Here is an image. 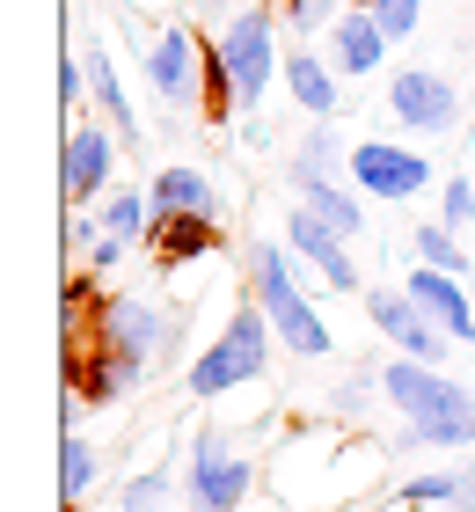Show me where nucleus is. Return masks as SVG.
<instances>
[{"instance_id":"1","label":"nucleus","mask_w":475,"mask_h":512,"mask_svg":"<svg viewBox=\"0 0 475 512\" xmlns=\"http://www.w3.org/2000/svg\"><path fill=\"white\" fill-rule=\"evenodd\" d=\"M249 286H256V308L271 315V330H278V344L293 359H329V322H322V308L307 300V286H300V271H293V249L285 242H249Z\"/></svg>"},{"instance_id":"2","label":"nucleus","mask_w":475,"mask_h":512,"mask_svg":"<svg viewBox=\"0 0 475 512\" xmlns=\"http://www.w3.org/2000/svg\"><path fill=\"white\" fill-rule=\"evenodd\" d=\"M271 315L264 308H234L227 315V330L205 344L198 359H190V395H234V388H256L264 381V366H271Z\"/></svg>"},{"instance_id":"3","label":"nucleus","mask_w":475,"mask_h":512,"mask_svg":"<svg viewBox=\"0 0 475 512\" xmlns=\"http://www.w3.org/2000/svg\"><path fill=\"white\" fill-rule=\"evenodd\" d=\"M220 59H227V74H234V96H242V110H264V88L285 81V59H278V15L264 8V0L227 15Z\"/></svg>"},{"instance_id":"4","label":"nucleus","mask_w":475,"mask_h":512,"mask_svg":"<svg viewBox=\"0 0 475 512\" xmlns=\"http://www.w3.org/2000/svg\"><path fill=\"white\" fill-rule=\"evenodd\" d=\"M256 491V461H242L220 432L190 439V469H183V505L190 512H242Z\"/></svg>"},{"instance_id":"5","label":"nucleus","mask_w":475,"mask_h":512,"mask_svg":"<svg viewBox=\"0 0 475 512\" xmlns=\"http://www.w3.org/2000/svg\"><path fill=\"white\" fill-rule=\"evenodd\" d=\"M351 191H366L380 205L424 198L432 191V154L402 147V139H359V147H351Z\"/></svg>"},{"instance_id":"6","label":"nucleus","mask_w":475,"mask_h":512,"mask_svg":"<svg viewBox=\"0 0 475 512\" xmlns=\"http://www.w3.org/2000/svg\"><path fill=\"white\" fill-rule=\"evenodd\" d=\"M139 66H147L154 96L169 103V110H190V103L205 96V44L190 37V30H154V37H139Z\"/></svg>"},{"instance_id":"7","label":"nucleus","mask_w":475,"mask_h":512,"mask_svg":"<svg viewBox=\"0 0 475 512\" xmlns=\"http://www.w3.org/2000/svg\"><path fill=\"white\" fill-rule=\"evenodd\" d=\"M285 249L300 256L307 271L322 278L329 293H366V271L351 264V249H344V235L337 227H329L315 205H293V213H285Z\"/></svg>"},{"instance_id":"8","label":"nucleus","mask_w":475,"mask_h":512,"mask_svg":"<svg viewBox=\"0 0 475 512\" xmlns=\"http://www.w3.org/2000/svg\"><path fill=\"white\" fill-rule=\"evenodd\" d=\"M388 118L402 125V132H454L461 125V88L446 81V74H432V66H402V74L388 81Z\"/></svg>"},{"instance_id":"9","label":"nucleus","mask_w":475,"mask_h":512,"mask_svg":"<svg viewBox=\"0 0 475 512\" xmlns=\"http://www.w3.org/2000/svg\"><path fill=\"white\" fill-rule=\"evenodd\" d=\"M366 315H373V330L388 337L395 352H410V359H424V366H439L446 344H454L432 315H424V300H417L410 286H373V293H366Z\"/></svg>"},{"instance_id":"10","label":"nucleus","mask_w":475,"mask_h":512,"mask_svg":"<svg viewBox=\"0 0 475 512\" xmlns=\"http://www.w3.org/2000/svg\"><path fill=\"white\" fill-rule=\"evenodd\" d=\"M95 344H110V352L154 366L161 352H176V330H169V315H161L154 300L125 293V300H103V308H95Z\"/></svg>"},{"instance_id":"11","label":"nucleus","mask_w":475,"mask_h":512,"mask_svg":"<svg viewBox=\"0 0 475 512\" xmlns=\"http://www.w3.org/2000/svg\"><path fill=\"white\" fill-rule=\"evenodd\" d=\"M402 447H432V454H454V447H475V388H461L446 374V388L410 417V432H402Z\"/></svg>"},{"instance_id":"12","label":"nucleus","mask_w":475,"mask_h":512,"mask_svg":"<svg viewBox=\"0 0 475 512\" xmlns=\"http://www.w3.org/2000/svg\"><path fill=\"white\" fill-rule=\"evenodd\" d=\"M110 169H117V132H110V125H74V132H66V154H59L66 205L103 198V191H110Z\"/></svg>"},{"instance_id":"13","label":"nucleus","mask_w":475,"mask_h":512,"mask_svg":"<svg viewBox=\"0 0 475 512\" xmlns=\"http://www.w3.org/2000/svg\"><path fill=\"white\" fill-rule=\"evenodd\" d=\"M402 286H410V293L424 300V315H432V322H439V330L454 337V344H475V293L461 286L454 271H439V264H417L410 278H402Z\"/></svg>"},{"instance_id":"14","label":"nucleus","mask_w":475,"mask_h":512,"mask_svg":"<svg viewBox=\"0 0 475 512\" xmlns=\"http://www.w3.org/2000/svg\"><path fill=\"white\" fill-rule=\"evenodd\" d=\"M329 44V66H337V74H380V59H388V30H380V15L373 8H344L337 15V30L322 37Z\"/></svg>"},{"instance_id":"15","label":"nucleus","mask_w":475,"mask_h":512,"mask_svg":"<svg viewBox=\"0 0 475 512\" xmlns=\"http://www.w3.org/2000/svg\"><path fill=\"white\" fill-rule=\"evenodd\" d=\"M147 249H154V264H169V271L190 264V256H212L220 249V213H161Z\"/></svg>"},{"instance_id":"16","label":"nucleus","mask_w":475,"mask_h":512,"mask_svg":"<svg viewBox=\"0 0 475 512\" xmlns=\"http://www.w3.org/2000/svg\"><path fill=\"white\" fill-rule=\"evenodd\" d=\"M285 96H293L307 118H337V66H329L315 44H300V52H285Z\"/></svg>"},{"instance_id":"17","label":"nucleus","mask_w":475,"mask_h":512,"mask_svg":"<svg viewBox=\"0 0 475 512\" xmlns=\"http://www.w3.org/2000/svg\"><path fill=\"white\" fill-rule=\"evenodd\" d=\"M147 198H154V220H161V213H220V191H212V176H205V169H190V161H169V169H154Z\"/></svg>"},{"instance_id":"18","label":"nucleus","mask_w":475,"mask_h":512,"mask_svg":"<svg viewBox=\"0 0 475 512\" xmlns=\"http://www.w3.org/2000/svg\"><path fill=\"white\" fill-rule=\"evenodd\" d=\"M88 88H95V110H103V125L125 139V147H139V118H132V96H125V81H117V66H110V52L103 44H88Z\"/></svg>"},{"instance_id":"19","label":"nucleus","mask_w":475,"mask_h":512,"mask_svg":"<svg viewBox=\"0 0 475 512\" xmlns=\"http://www.w3.org/2000/svg\"><path fill=\"white\" fill-rule=\"evenodd\" d=\"M344 176H351V147L329 132V118H315V132H307L300 154H293V183L315 191V183H344Z\"/></svg>"},{"instance_id":"20","label":"nucleus","mask_w":475,"mask_h":512,"mask_svg":"<svg viewBox=\"0 0 475 512\" xmlns=\"http://www.w3.org/2000/svg\"><path fill=\"white\" fill-rule=\"evenodd\" d=\"M395 505H454V512H475V461H468V469L410 476V483L395 491Z\"/></svg>"},{"instance_id":"21","label":"nucleus","mask_w":475,"mask_h":512,"mask_svg":"<svg viewBox=\"0 0 475 512\" xmlns=\"http://www.w3.org/2000/svg\"><path fill=\"white\" fill-rule=\"evenodd\" d=\"M300 205H315V213L337 227V235H366V191H344V183H315V191H300Z\"/></svg>"},{"instance_id":"22","label":"nucleus","mask_w":475,"mask_h":512,"mask_svg":"<svg viewBox=\"0 0 475 512\" xmlns=\"http://www.w3.org/2000/svg\"><path fill=\"white\" fill-rule=\"evenodd\" d=\"M103 227H110V235H125V242H147L154 235V198L147 191H110L103 198Z\"/></svg>"},{"instance_id":"23","label":"nucleus","mask_w":475,"mask_h":512,"mask_svg":"<svg viewBox=\"0 0 475 512\" xmlns=\"http://www.w3.org/2000/svg\"><path fill=\"white\" fill-rule=\"evenodd\" d=\"M95 469H103L95 447H88L81 432H66V439H59V491H66V505H81V498L95 491Z\"/></svg>"},{"instance_id":"24","label":"nucleus","mask_w":475,"mask_h":512,"mask_svg":"<svg viewBox=\"0 0 475 512\" xmlns=\"http://www.w3.org/2000/svg\"><path fill=\"white\" fill-rule=\"evenodd\" d=\"M410 242H417V264H439V271H454V278L475 271V264H468V249H461V235H454L446 220H424Z\"/></svg>"},{"instance_id":"25","label":"nucleus","mask_w":475,"mask_h":512,"mask_svg":"<svg viewBox=\"0 0 475 512\" xmlns=\"http://www.w3.org/2000/svg\"><path fill=\"white\" fill-rule=\"evenodd\" d=\"M337 0H285V30H293V37H329V30H337Z\"/></svg>"},{"instance_id":"26","label":"nucleus","mask_w":475,"mask_h":512,"mask_svg":"<svg viewBox=\"0 0 475 512\" xmlns=\"http://www.w3.org/2000/svg\"><path fill=\"white\" fill-rule=\"evenodd\" d=\"M117 505H125V512H161V505H169V469H147V476H132Z\"/></svg>"},{"instance_id":"27","label":"nucleus","mask_w":475,"mask_h":512,"mask_svg":"<svg viewBox=\"0 0 475 512\" xmlns=\"http://www.w3.org/2000/svg\"><path fill=\"white\" fill-rule=\"evenodd\" d=\"M439 220L454 227V235H461V227H475V183H468V176H446V191H439Z\"/></svg>"},{"instance_id":"28","label":"nucleus","mask_w":475,"mask_h":512,"mask_svg":"<svg viewBox=\"0 0 475 512\" xmlns=\"http://www.w3.org/2000/svg\"><path fill=\"white\" fill-rule=\"evenodd\" d=\"M366 8L380 15V30H388L395 44H402V37H417V22H424V0H366Z\"/></svg>"},{"instance_id":"29","label":"nucleus","mask_w":475,"mask_h":512,"mask_svg":"<svg viewBox=\"0 0 475 512\" xmlns=\"http://www.w3.org/2000/svg\"><path fill=\"white\" fill-rule=\"evenodd\" d=\"M95 96V88H88V66L74 59V52H59V110H66V118H74V110Z\"/></svg>"},{"instance_id":"30","label":"nucleus","mask_w":475,"mask_h":512,"mask_svg":"<svg viewBox=\"0 0 475 512\" xmlns=\"http://www.w3.org/2000/svg\"><path fill=\"white\" fill-rule=\"evenodd\" d=\"M366 395H380V374H351L337 395H329V410H337V417H359V410H366Z\"/></svg>"},{"instance_id":"31","label":"nucleus","mask_w":475,"mask_h":512,"mask_svg":"<svg viewBox=\"0 0 475 512\" xmlns=\"http://www.w3.org/2000/svg\"><path fill=\"white\" fill-rule=\"evenodd\" d=\"M125 256H132V242H125V235H110V227H103V235H95V249H88V264H95V271H117Z\"/></svg>"},{"instance_id":"32","label":"nucleus","mask_w":475,"mask_h":512,"mask_svg":"<svg viewBox=\"0 0 475 512\" xmlns=\"http://www.w3.org/2000/svg\"><path fill=\"white\" fill-rule=\"evenodd\" d=\"M95 235H103V213L74 205V213H66V242H74V249H95Z\"/></svg>"},{"instance_id":"33","label":"nucleus","mask_w":475,"mask_h":512,"mask_svg":"<svg viewBox=\"0 0 475 512\" xmlns=\"http://www.w3.org/2000/svg\"><path fill=\"white\" fill-rule=\"evenodd\" d=\"M242 139H249V147H264V139H271V125L256 118V110H242Z\"/></svg>"},{"instance_id":"34","label":"nucleus","mask_w":475,"mask_h":512,"mask_svg":"<svg viewBox=\"0 0 475 512\" xmlns=\"http://www.w3.org/2000/svg\"><path fill=\"white\" fill-rule=\"evenodd\" d=\"M74 8H81V0H74Z\"/></svg>"},{"instance_id":"35","label":"nucleus","mask_w":475,"mask_h":512,"mask_svg":"<svg viewBox=\"0 0 475 512\" xmlns=\"http://www.w3.org/2000/svg\"><path fill=\"white\" fill-rule=\"evenodd\" d=\"M198 8H205V0H198Z\"/></svg>"}]
</instances>
